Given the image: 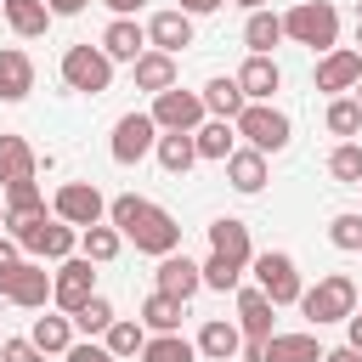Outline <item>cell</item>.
<instances>
[{"label": "cell", "instance_id": "34", "mask_svg": "<svg viewBox=\"0 0 362 362\" xmlns=\"http://www.w3.org/2000/svg\"><path fill=\"white\" fill-rule=\"evenodd\" d=\"M322 124H328V136H339V141H356V136H362V107H356V96H328V113H322Z\"/></svg>", "mask_w": 362, "mask_h": 362}, {"label": "cell", "instance_id": "50", "mask_svg": "<svg viewBox=\"0 0 362 362\" xmlns=\"http://www.w3.org/2000/svg\"><path fill=\"white\" fill-rule=\"evenodd\" d=\"M232 6H243V11H266L272 0H232Z\"/></svg>", "mask_w": 362, "mask_h": 362}, {"label": "cell", "instance_id": "45", "mask_svg": "<svg viewBox=\"0 0 362 362\" xmlns=\"http://www.w3.org/2000/svg\"><path fill=\"white\" fill-rule=\"evenodd\" d=\"M45 6H51V17H79L90 0H45Z\"/></svg>", "mask_w": 362, "mask_h": 362}, {"label": "cell", "instance_id": "21", "mask_svg": "<svg viewBox=\"0 0 362 362\" xmlns=\"http://www.w3.org/2000/svg\"><path fill=\"white\" fill-rule=\"evenodd\" d=\"M272 300H266V288H238V328H243V339H272L277 328H272Z\"/></svg>", "mask_w": 362, "mask_h": 362}, {"label": "cell", "instance_id": "23", "mask_svg": "<svg viewBox=\"0 0 362 362\" xmlns=\"http://www.w3.org/2000/svg\"><path fill=\"white\" fill-rule=\"evenodd\" d=\"M40 175V153L23 141V136H0V187H11V181H34Z\"/></svg>", "mask_w": 362, "mask_h": 362}, {"label": "cell", "instance_id": "41", "mask_svg": "<svg viewBox=\"0 0 362 362\" xmlns=\"http://www.w3.org/2000/svg\"><path fill=\"white\" fill-rule=\"evenodd\" d=\"M0 362H45V351L28 334H17V339H0Z\"/></svg>", "mask_w": 362, "mask_h": 362}, {"label": "cell", "instance_id": "38", "mask_svg": "<svg viewBox=\"0 0 362 362\" xmlns=\"http://www.w3.org/2000/svg\"><path fill=\"white\" fill-rule=\"evenodd\" d=\"M328 243L345 249V255H362V215H356V209H339V215L328 221Z\"/></svg>", "mask_w": 362, "mask_h": 362}, {"label": "cell", "instance_id": "17", "mask_svg": "<svg viewBox=\"0 0 362 362\" xmlns=\"http://www.w3.org/2000/svg\"><path fill=\"white\" fill-rule=\"evenodd\" d=\"M243 351V328L232 322V317H209L204 328H198V356L204 362H232Z\"/></svg>", "mask_w": 362, "mask_h": 362}, {"label": "cell", "instance_id": "16", "mask_svg": "<svg viewBox=\"0 0 362 362\" xmlns=\"http://www.w3.org/2000/svg\"><path fill=\"white\" fill-rule=\"evenodd\" d=\"M209 255L232 260V266H249L255 260V243H249V226L238 215H215L209 221Z\"/></svg>", "mask_w": 362, "mask_h": 362}, {"label": "cell", "instance_id": "46", "mask_svg": "<svg viewBox=\"0 0 362 362\" xmlns=\"http://www.w3.org/2000/svg\"><path fill=\"white\" fill-rule=\"evenodd\" d=\"M221 6H226V0H181L187 17H209V11H221Z\"/></svg>", "mask_w": 362, "mask_h": 362}, {"label": "cell", "instance_id": "10", "mask_svg": "<svg viewBox=\"0 0 362 362\" xmlns=\"http://www.w3.org/2000/svg\"><path fill=\"white\" fill-rule=\"evenodd\" d=\"M158 136H164V130L153 124V113H124V119L113 124L107 153H113V164H124V170H130V164H141V158L158 147Z\"/></svg>", "mask_w": 362, "mask_h": 362}, {"label": "cell", "instance_id": "32", "mask_svg": "<svg viewBox=\"0 0 362 362\" xmlns=\"http://www.w3.org/2000/svg\"><path fill=\"white\" fill-rule=\"evenodd\" d=\"M119 249H124V232H119V226H107V221L79 232V255H85L90 266H113V260H119Z\"/></svg>", "mask_w": 362, "mask_h": 362}, {"label": "cell", "instance_id": "12", "mask_svg": "<svg viewBox=\"0 0 362 362\" xmlns=\"http://www.w3.org/2000/svg\"><path fill=\"white\" fill-rule=\"evenodd\" d=\"M317 90H328V96H351L356 85H362V51L356 45H334L328 57H317Z\"/></svg>", "mask_w": 362, "mask_h": 362}, {"label": "cell", "instance_id": "52", "mask_svg": "<svg viewBox=\"0 0 362 362\" xmlns=\"http://www.w3.org/2000/svg\"><path fill=\"white\" fill-rule=\"evenodd\" d=\"M0 232H6V198H0Z\"/></svg>", "mask_w": 362, "mask_h": 362}, {"label": "cell", "instance_id": "11", "mask_svg": "<svg viewBox=\"0 0 362 362\" xmlns=\"http://www.w3.org/2000/svg\"><path fill=\"white\" fill-rule=\"evenodd\" d=\"M51 272H57V277H51V305H57V311L74 317L85 300H96V272H90L85 255H68V260L51 266Z\"/></svg>", "mask_w": 362, "mask_h": 362}, {"label": "cell", "instance_id": "5", "mask_svg": "<svg viewBox=\"0 0 362 362\" xmlns=\"http://www.w3.org/2000/svg\"><path fill=\"white\" fill-rule=\"evenodd\" d=\"M232 124H238V136H243L255 153H266V158H272V153H283V147L294 141L288 113H283V107H272V102H249V107H243Z\"/></svg>", "mask_w": 362, "mask_h": 362}, {"label": "cell", "instance_id": "43", "mask_svg": "<svg viewBox=\"0 0 362 362\" xmlns=\"http://www.w3.org/2000/svg\"><path fill=\"white\" fill-rule=\"evenodd\" d=\"M17 260H28V255H23V243H17L11 232H0V272H11Z\"/></svg>", "mask_w": 362, "mask_h": 362}, {"label": "cell", "instance_id": "6", "mask_svg": "<svg viewBox=\"0 0 362 362\" xmlns=\"http://www.w3.org/2000/svg\"><path fill=\"white\" fill-rule=\"evenodd\" d=\"M249 266H255V288H266V300H272V305H300L305 283H300L294 255H283V249H260Z\"/></svg>", "mask_w": 362, "mask_h": 362}, {"label": "cell", "instance_id": "47", "mask_svg": "<svg viewBox=\"0 0 362 362\" xmlns=\"http://www.w3.org/2000/svg\"><path fill=\"white\" fill-rule=\"evenodd\" d=\"M102 6H107V11H113V17H136V11H141V6H147V0H102Z\"/></svg>", "mask_w": 362, "mask_h": 362}, {"label": "cell", "instance_id": "13", "mask_svg": "<svg viewBox=\"0 0 362 362\" xmlns=\"http://www.w3.org/2000/svg\"><path fill=\"white\" fill-rule=\"evenodd\" d=\"M153 288L158 294H175V300H192L198 288H204V260H192V255H164L158 260V272H153Z\"/></svg>", "mask_w": 362, "mask_h": 362}, {"label": "cell", "instance_id": "31", "mask_svg": "<svg viewBox=\"0 0 362 362\" xmlns=\"http://www.w3.org/2000/svg\"><path fill=\"white\" fill-rule=\"evenodd\" d=\"M153 158H158V170H164V175H187V170L198 164V141H192V136H181V130H170V136H158Z\"/></svg>", "mask_w": 362, "mask_h": 362}, {"label": "cell", "instance_id": "26", "mask_svg": "<svg viewBox=\"0 0 362 362\" xmlns=\"http://www.w3.org/2000/svg\"><path fill=\"white\" fill-rule=\"evenodd\" d=\"M226 187H232V192H243V198H255V192L266 187V153L238 147V153L226 158Z\"/></svg>", "mask_w": 362, "mask_h": 362}, {"label": "cell", "instance_id": "36", "mask_svg": "<svg viewBox=\"0 0 362 362\" xmlns=\"http://www.w3.org/2000/svg\"><path fill=\"white\" fill-rule=\"evenodd\" d=\"M141 362H198V339H187V334H153L147 351H141Z\"/></svg>", "mask_w": 362, "mask_h": 362}, {"label": "cell", "instance_id": "44", "mask_svg": "<svg viewBox=\"0 0 362 362\" xmlns=\"http://www.w3.org/2000/svg\"><path fill=\"white\" fill-rule=\"evenodd\" d=\"M345 345H351V351H362V305L345 317Z\"/></svg>", "mask_w": 362, "mask_h": 362}, {"label": "cell", "instance_id": "48", "mask_svg": "<svg viewBox=\"0 0 362 362\" xmlns=\"http://www.w3.org/2000/svg\"><path fill=\"white\" fill-rule=\"evenodd\" d=\"M238 356H243V362H266V339H243Z\"/></svg>", "mask_w": 362, "mask_h": 362}, {"label": "cell", "instance_id": "33", "mask_svg": "<svg viewBox=\"0 0 362 362\" xmlns=\"http://www.w3.org/2000/svg\"><path fill=\"white\" fill-rule=\"evenodd\" d=\"M147 339H153V334L141 328V317H136V322H130V317H119V322L102 334V345H107L119 362H124V356H141V351H147Z\"/></svg>", "mask_w": 362, "mask_h": 362}, {"label": "cell", "instance_id": "15", "mask_svg": "<svg viewBox=\"0 0 362 362\" xmlns=\"http://www.w3.org/2000/svg\"><path fill=\"white\" fill-rule=\"evenodd\" d=\"M130 79H136V90H147V96H164V90H175L181 85V68H175V57H164V51H141L136 62H130Z\"/></svg>", "mask_w": 362, "mask_h": 362}, {"label": "cell", "instance_id": "42", "mask_svg": "<svg viewBox=\"0 0 362 362\" xmlns=\"http://www.w3.org/2000/svg\"><path fill=\"white\" fill-rule=\"evenodd\" d=\"M62 362H119V356H113V351H107L102 339H74Z\"/></svg>", "mask_w": 362, "mask_h": 362}, {"label": "cell", "instance_id": "4", "mask_svg": "<svg viewBox=\"0 0 362 362\" xmlns=\"http://www.w3.org/2000/svg\"><path fill=\"white\" fill-rule=\"evenodd\" d=\"M57 74H62L68 90H79V96H102V90L113 85V57H107L102 45H68L62 62H57Z\"/></svg>", "mask_w": 362, "mask_h": 362}, {"label": "cell", "instance_id": "20", "mask_svg": "<svg viewBox=\"0 0 362 362\" xmlns=\"http://www.w3.org/2000/svg\"><path fill=\"white\" fill-rule=\"evenodd\" d=\"M238 85H243L249 102H272V96L283 90V68H277V57H243Z\"/></svg>", "mask_w": 362, "mask_h": 362}, {"label": "cell", "instance_id": "29", "mask_svg": "<svg viewBox=\"0 0 362 362\" xmlns=\"http://www.w3.org/2000/svg\"><path fill=\"white\" fill-rule=\"evenodd\" d=\"M181 317H187V300H175V294H147L141 300V328L147 334H181Z\"/></svg>", "mask_w": 362, "mask_h": 362}, {"label": "cell", "instance_id": "7", "mask_svg": "<svg viewBox=\"0 0 362 362\" xmlns=\"http://www.w3.org/2000/svg\"><path fill=\"white\" fill-rule=\"evenodd\" d=\"M51 277L45 260H17L11 272H0V300L17 305V311H45L51 305Z\"/></svg>", "mask_w": 362, "mask_h": 362}, {"label": "cell", "instance_id": "19", "mask_svg": "<svg viewBox=\"0 0 362 362\" xmlns=\"http://www.w3.org/2000/svg\"><path fill=\"white\" fill-rule=\"evenodd\" d=\"M102 51H107L113 62H136V57L147 51V23H136V17H113V23L102 28Z\"/></svg>", "mask_w": 362, "mask_h": 362}, {"label": "cell", "instance_id": "2", "mask_svg": "<svg viewBox=\"0 0 362 362\" xmlns=\"http://www.w3.org/2000/svg\"><path fill=\"white\" fill-rule=\"evenodd\" d=\"M283 34L294 45H311L317 57H328L339 45V11H334V0H300V6H288L283 11Z\"/></svg>", "mask_w": 362, "mask_h": 362}, {"label": "cell", "instance_id": "27", "mask_svg": "<svg viewBox=\"0 0 362 362\" xmlns=\"http://www.w3.org/2000/svg\"><path fill=\"white\" fill-rule=\"evenodd\" d=\"M74 317L68 311H45V317H34V328H28V339L45 351V356H68V345H74Z\"/></svg>", "mask_w": 362, "mask_h": 362}, {"label": "cell", "instance_id": "53", "mask_svg": "<svg viewBox=\"0 0 362 362\" xmlns=\"http://www.w3.org/2000/svg\"><path fill=\"white\" fill-rule=\"evenodd\" d=\"M351 96H356V107H362V85H356V90H351Z\"/></svg>", "mask_w": 362, "mask_h": 362}, {"label": "cell", "instance_id": "1", "mask_svg": "<svg viewBox=\"0 0 362 362\" xmlns=\"http://www.w3.org/2000/svg\"><path fill=\"white\" fill-rule=\"evenodd\" d=\"M107 226H119L124 243H136V255H153V260H164V255L181 249V226H175V215H170L164 204L141 198V192H119V198H107Z\"/></svg>", "mask_w": 362, "mask_h": 362}, {"label": "cell", "instance_id": "49", "mask_svg": "<svg viewBox=\"0 0 362 362\" xmlns=\"http://www.w3.org/2000/svg\"><path fill=\"white\" fill-rule=\"evenodd\" d=\"M322 362H362V351H351V345H334V351H322Z\"/></svg>", "mask_w": 362, "mask_h": 362}, {"label": "cell", "instance_id": "9", "mask_svg": "<svg viewBox=\"0 0 362 362\" xmlns=\"http://www.w3.org/2000/svg\"><path fill=\"white\" fill-rule=\"evenodd\" d=\"M147 113H153V124H158L164 136H170V130L192 136V130L209 119V107H204V90H181V85H175V90H164V96H153V107H147Z\"/></svg>", "mask_w": 362, "mask_h": 362}, {"label": "cell", "instance_id": "37", "mask_svg": "<svg viewBox=\"0 0 362 362\" xmlns=\"http://www.w3.org/2000/svg\"><path fill=\"white\" fill-rule=\"evenodd\" d=\"M328 175L345 181V187H362V141H339L328 153Z\"/></svg>", "mask_w": 362, "mask_h": 362}, {"label": "cell", "instance_id": "30", "mask_svg": "<svg viewBox=\"0 0 362 362\" xmlns=\"http://www.w3.org/2000/svg\"><path fill=\"white\" fill-rule=\"evenodd\" d=\"M266 362H322V345L311 328H294V334H272L266 339Z\"/></svg>", "mask_w": 362, "mask_h": 362}, {"label": "cell", "instance_id": "3", "mask_svg": "<svg viewBox=\"0 0 362 362\" xmlns=\"http://www.w3.org/2000/svg\"><path fill=\"white\" fill-rule=\"evenodd\" d=\"M356 305H362V294H356V283H351L345 272H322V277L300 294V311H305L317 328H322V322H345Z\"/></svg>", "mask_w": 362, "mask_h": 362}, {"label": "cell", "instance_id": "25", "mask_svg": "<svg viewBox=\"0 0 362 362\" xmlns=\"http://www.w3.org/2000/svg\"><path fill=\"white\" fill-rule=\"evenodd\" d=\"M192 141H198V158L226 164V158L238 153V124H232V119H204V124L192 130Z\"/></svg>", "mask_w": 362, "mask_h": 362}, {"label": "cell", "instance_id": "39", "mask_svg": "<svg viewBox=\"0 0 362 362\" xmlns=\"http://www.w3.org/2000/svg\"><path fill=\"white\" fill-rule=\"evenodd\" d=\"M40 209H45L40 181H11V187H6V221H11V215H40Z\"/></svg>", "mask_w": 362, "mask_h": 362}, {"label": "cell", "instance_id": "14", "mask_svg": "<svg viewBox=\"0 0 362 362\" xmlns=\"http://www.w3.org/2000/svg\"><path fill=\"white\" fill-rule=\"evenodd\" d=\"M147 45H153V51H164V57H181V51L192 45V17H187L181 6L153 11V17H147Z\"/></svg>", "mask_w": 362, "mask_h": 362}, {"label": "cell", "instance_id": "24", "mask_svg": "<svg viewBox=\"0 0 362 362\" xmlns=\"http://www.w3.org/2000/svg\"><path fill=\"white\" fill-rule=\"evenodd\" d=\"M288 34H283V17L266 6V11H249L243 17V45H249V57H272L277 45H283Z\"/></svg>", "mask_w": 362, "mask_h": 362}, {"label": "cell", "instance_id": "28", "mask_svg": "<svg viewBox=\"0 0 362 362\" xmlns=\"http://www.w3.org/2000/svg\"><path fill=\"white\" fill-rule=\"evenodd\" d=\"M204 107H209V119H238V113L249 107V96H243V85H238V74H215V79L204 85Z\"/></svg>", "mask_w": 362, "mask_h": 362}, {"label": "cell", "instance_id": "40", "mask_svg": "<svg viewBox=\"0 0 362 362\" xmlns=\"http://www.w3.org/2000/svg\"><path fill=\"white\" fill-rule=\"evenodd\" d=\"M204 288H215V294H238V288H243V266L209 255V260H204Z\"/></svg>", "mask_w": 362, "mask_h": 362}, {"label": "cell", "instance_id": "35", "mask_svg": "<svg viewBox=\"0 0 362 362\" xmlns=\"http://www.w3.org/2000/svg\"><path fill=\"white\" fill-rule=\"evenodd\" d=\"M113 322H119V311H113V300H107V294H96V300H85V305L74 311V328H79L85 339H102V334H107Z\"/></svg>", "mask_w": 362, "mask_h": 362}, {"label": "cell", "instance_id": "8", "mask_svg": "<svg viewBox=\"0 0 362 362\" xmlns=\"http://www.w3.org/2000/svg\"><path fill=\"white\" fill-rule=\"evenodd\" d=\"M51 215L68 221L74 232H85V226H102L107 221V198H102L96 181H62L57 198H51Z\"/></svg>", "mask_w": 362, "mask_h": 362}, {"label": "cell", "instance_id": "51", "mask_svg": "<svg viewBox=\"0 0 362 362\" xmlns=\"http://www.w3.org/2000/svg\"><path fill=\"white\" fill-rule=\"evenodd\" d=\"M356 51H362V17H356Z\"/></svg>", "mask_w": 362, "mask_h": 362}, {"label": "cell", "instance_id": "18", "mask_svg": "<svg viewBox=\"0 0 362 362\" xmlns=\"http://www.w3.org/2000/svg\"><path fill=\"white\" fill-rule=\"evenodd\" d=\"M34 90V57L23 45H0V102H23Z\"/></svg>", "mask_w": 362, "mask_h": 362}, {"label": "cell", "instance_id": "22", "mask_svg": "<svg viewBox=\"0 0 362 362\" xmlns=\"http://www.w3.org/2000/svg\"><path fill=\"white\" fill-rule=\"evenodd\" d=\"M0 17L11 23V34H17V40H45V28L57 23L45 0H0Z\"/></svg>", "mask_w": 362, "mask_h": 362}]
</instances>
